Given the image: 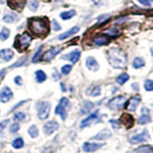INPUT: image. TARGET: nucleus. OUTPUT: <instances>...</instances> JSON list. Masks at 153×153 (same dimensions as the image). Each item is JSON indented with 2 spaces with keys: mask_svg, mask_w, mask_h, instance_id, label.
<instances>
[{
  "mask_svg": "<svg viewBox=\"0 0 153 153\" xmlns=\"http://www.w3.org/2000/svg\"><path fill=\"white\" fill-rule=\"evenodd\" d=\"M136 152H138V153H152L153 152V146H151L149 145L142 146L137 148Z\"/></svg>",
  "mask_w": 153,
  "mask_h": 153,
  "instance_id": "5701e85b",
  "label": "nucleus"
},
{
  "mask_svg": "<svg viewBox=\"0 0 153 153\" xmlns=\"http://www.w3.org/2000/svg\"><path fill=\"white\" fill-rule=\"evenodd\" d=\"M120 122L123 123V126L124 127L129 129L134 126V123H135V120H134V117L132 116V115L128 114V113H124L121 116Z\"/></svg>",
  "mask_w": 153,
  "mask_h": 153,
  "instance_id": "6e6552de",
  "label": "nucleus"
},
{
  "mask_svg": "<svg viewBox=\"0 0 153 153\" xmlns=\"http://www.w3.org/2000/svg\"><path fill=\"white\" fill-rule=\"evenodd\" d=\"M44 1H46V2H50L51 0H44Z\"/></svg>",
  "mask_w": 153,
  "mask_h": 153,
  "instance_id": "8fccbe9b",
  "label": "nucleus"
},
{
  "mask_svg": "<svg viewBox=\"0 0 153 153\" xmlns=\"http://www.w3.org/2000/svg\"><path fill=\"white\" fill-rule=\"evenodd\" d=\"M28 28L37 37H45L50 31L49 21L46 17H31L28 20Z\"/></svg>",
  "mask_w": 153,
  "mask_h": 153,
  "instance_id": "f257e3e1",
  "label": "nucleus"
},
{
  "mask_svg": "<svg viewBox=\"0 0 153 153\" xmlns=\"http://www.w3.org/2000/svg\"><path fill=\"white\" fill-rule=\"evenodd\" d=\"M59 128V123L56 121H50L44 126V132L46 135H51L52 133H54L56 129Z\"/></svg>",
  "mask_w": 153,
  "mask_h": 153,
  "instance_id": "4468645a",
  "label": "nucleus"
},
{
  "mask_svg": "<svg viewBox=\"0 0 153 153\" xmlns=\"http://www.w3.org/2000/svg\"><path fill=\"white\" fill-rule=\"evenodd\" d=\"M28 133L32 138H36L38 136V128L36 126H32L28 129Z\"/></svg>",
  "mask_w": 153,
  "mask_h": 153,
  "instance_id": "7c9ffc66",
  "label": "nucleus"
},
{
  "mask_svg": "<svg viewBox=\"0 0 153 153\" xmlns=\"http://www.w3.org/2000/svg\"><path fill=\"white\" fill-rule=\"evenodd\" d=\"M132 87L134 88V90H136V91L139 90V85H138L137 83H133V84H132Z\"/></svg>",
  "mask_w": 153,
  "mask_h": 153,
  "instance_id": "a18cd8bd",
  "label": "nucleus"
},
{
  "mask_svg": "<svg viewBox=\"0 0 153 153\" xmlns=\"http://www.w3.org/2000/svg\"><path fill=\"white\" fill-rule=\"evenodd\" d=\"M13 119L16 120V121H23V120L25 119V114L23 112H16L14 114Z\"/></svg>",
  "mask_w": 153,
  "mask_h": 153,
  "instance_id": "e433bc0d",
  "label": "nucleus"
},
{
  "mask_svg": "<svg viewBox=\"0 0 153 153\" xmlns=\"http://www.w3.org/2000/svg\"><path fill=\"white\" fill-rule=\"evenodd\" d=\"M70 109V102L67 98H61L59 100V105L56 107V114L59 115L61 119L64 120L67 117V111Z\"/></svg>",
  "mask_w": 153,
  "mask_h": 153,
  "instance_id": "20e7f679",
  "label": "nucleus"
},
{
  "mask_svg": "<svg viewBox=\"0 0 153 153\" xmlns=\"http://www.w3.org/2000/svg\"><path fill=\"white\" fill-rule=\"evenodd\" d=\"M31 41H32L31 36L29 35L28 33H23L22 35H19L16 36V42H14L13 46L14 48H16L19 52H23L31 44Z\"/></svg>",
  "mask_w": 153,
  "mask_h": 153,
  "instance_id": "7ed1b4c3",
  "label": "nucleus"
},
{
  "mask_svg": "<svg viewBox=\"0 0 153 153\" xmlns=\"http://www.w3.org/2000/svg\"><path fill=\"white\" fill-rule=\"evenodd\" d=\"M13 52L11 49H3L0 50V59L3 61H9L13 59Z\"/></svg>",
  "mask_w": 153,
  "mask_h": 153,
  "instance_id": "6ab92c4d",
  "label": "nucleus"
},
{
  "mask_svg": "<svg viewBox=\"0 0 153 153\" xmlns=\"http://www.w3.org/2000/svg\"><path fill=\"white\" fill-rule=\"evenodd\" d=\"M87 94L92 96V97H97V96L100 95V86H94L93 88L87 91Z\"/></svg>",
  "mask_w": 153,
  "mask_h": 153,
  "instance_id": "c85d7f7f",
  "label": "nucleus"
},
{
  "mask_svg": "<svg viewBox=\"0 0 153 153\" xmlns=\"http://www.w3.org/2000/svg\"><path fill=\"white\" fill-rule=\"evenodd\" d=\"M148 1H149V2H153V0H148Z\"/></svg>",
  "mask_w": 153,
  "mask_h": 153,
  "instance_id": "3c124183",
  "label": "nucleus"
},
{
  "mask_svg": "<svg viewBox=\"0 0 153 153\" xmlns=\"http://www.w3.org/2000/svg\"><path fill=\"white\" fill-rule=\"evenodd\" d=\"M37 108V115L40 120H45L49 117L50 110H51V104L48 102H40L36 104Z\"/></svg>",
  "mask_w": 153,
  "mask_h": 153,
  "instance_id": "39448f33",
  "label": "nucleus"
},
{
  "mask_svg": "<svg viewBox=\"0 0 153 153\" xmlns=\"http://www.w3.org/2000/svg\"><path fill=\"white\" fill-rule=\"evenodd\" d=\"M76 14V11L74 10H71V11H67V12H63L60 13V17L63 19V20H66V19H70L72 18Z\"/></svg>",
  "mask_w": 153,
  "mask_h": 153,
  "instance_id": "bb28decb",
  "label": "nucleus"
},
{
  "mask_svg": "<svg viewBox=\"0 0 153 153\" xmlns=\"http://www.w3.org/2000/svg\"><path fill=\"white\" fill-rule=\"evenodd\" d=\"M141 102V98L139 96H135V97H132L130 100H128V102L126 104V109L129 111H135L139 102Z\"/></svg>",
  "mask_w": 153,
  "mask_h": 153,
  "instance_id": "2eb2a0df",
  "label": "nucleus"
},
{
  "mask_svg": "<svg viewBox=\"0 0 153 153\" xmlns=\"http://www.w3.org/2000/svg\"><path fill=\"white\" fill-rule=\"evenodd\" d=\"M13 98V92L9 87H4L0 90V102H7Z\"/></svg>",
  "mask_w": 153,
  "mask_h": 153,
  "instance_id": "9b49d317",
  "label": "nucleus"
},
{
  "mask_svg": "<svg viewBox=\"0 0 153 153\" xmlns=\"http://www.w3.org/2000/svg\"><path fill=\"white\" fill-rule=\"evenodd\" d=\"M107 59L110 65L114 68L123 69L126 65V55L120 48H112L108 51Z\"/></svg>",
  "mask_w": 153,
  "mask_h": 153,
  "instance_id": "f03ea898",
  "label": "nucleus"
},
{
  "mask_svg": "<svg viewBox=\"0 0 153 153\" xmlns=\"http://www.w3.org/2000/svg\"><path fill=\"white\" fill-rule=\"evenodd\" d=\"M72 69V66L69 65V64H66L64 66H62V68H61V73L62 74H64V75H68L70 73V71Z\"/></svg>",
  "mask_w": 153,
  "mask_h": 153,
  "instance_id": "4c0bfd02",
  "label": "nucleus"
},
{
  "mask_svg": "<svg viewBox=\"0 0 153 153\" xmlns=\"http://www.w3.org/2000/svg\"><path fill=\"white\" fill-rule=\"evenodd\" d=\"M79 57H80V52L79 50H74L71 53H69L68 55H65L64 56H62V59H68L71 62H73V63H76V62L79 59Z\"/></svg>",
  "mask_w": 153,
  "mask_h": 153,
  "instance_id": "dca6fc26",
  "label": "nucleus"
},
{
  "mask_svg": "<svg viewBox=\"0 0 153 153\" xmlns=\"http://www.w3.org/2000/svg\"><path fill=\"white\" fill-rule=\"evenodd\" d=\"M10 36V30L7 28H3L0 32V40H6Z\"/></svg>",
  "mask_w": 153,
  "mask_h": 153,
  "instance_id": "473e14b6",
  "label": "nucleus"
},
{
  "mask_svg": "<svg viewBox=\"0 0 153 153\" xmlns=\"http://www.w3.org/2000/svg\"><path fill=\"white\" fill-rule=\"evenodd\" d=\"M148 139H149V135H148L147 129H143L141 134H139V135H134V136L130 137L129 141H130L131 143H138L145 142V141L148 140Z\"/></svg>",
  "mask_w": 153,
  "mask_h": 153,
  "instance_id": "1a4fd4ad",
  "label": "nucleus"
},
{
  "mask_svg": "<svg viewBox=\"0 0 153 153\" xmlns=\"http://www.w3.org/2000/svg\"><path fill=\"white\" fill-rule=\"evenodd\" d=\"M4 72H5L4 70H2V71H0V76H2V75L4 74Z\"/></svg>",
  "mask_w": 153,
  "mask_h": 153,
  "instance_id": "de8ad7c7",
  "label": "nucleus"
},
{
  "mask_svg": "<svg viewBox=\"0 0 153 153\" xmlns=\"http://www.w3.org/2000/svg\"><path fill=\"white\" fill-rule=\"evenodd\" d=\"M16 19H17V16L14 13H7V14H5L3 17V20L7 23H13L14 21H16Z\"/></svg>",
  "mask_w": 153,
  "mask_h": 153,
  "instance_id": "393cba45",
  "label": "nucleus"
},
{
  "mask_svg": "<svg viewBox=\"0 0 153 153\" xmlns=\"http://www.w3.org/2000/svg\"><path fill=\"white\" fill-rule=\"evenodd\" d=\"M110 123L112 124L113 127L115 129H119L120 128V123L118 121H114V120H110Z\"/></svg>",
  "mask_w": 153,
  "mask_h": 153,
  "instance_id": "a19ab883",
  "label": "nucleus"
},
{
  "mask_svg": "<svg viewBox=\"0 0 153 153\" xmlns=\"http://www.w3.org/2000/svg\"><path fill=\"white\" fill-rule=\"evenodd\" d=\"M143 115L138 119V123L139 124H146L151 122V118L149 116V110L146 107H143L142 109Z\"/></svg>",
  "mask_w": 153,
  "mask_h": 153,
  "instance_id": "ddd939ff",
  "label": "nucleus"
},
{
  "mask_svg": "<svg viewBox=\"0 0 153 153\" xmlns=\"http://www.w3.org/2000/svg\"><path fill=\"white\" fill-rule=\"evenodd\" d=\"M38 1L36 0H31L30 2H29V8H30L32 11H36V10L38 8Z\"/></svg>",
  "mask_w": 153,
  "mask_h": 153,
  "instance_id": "c9c22d12",
  "label": "nucleus"
},
{
  "mask_svg": "<svg viewBox=\"0 0 153 153\" xmlns=\"http://www.w3.org/2000/svg\"><path fill=\"white\" fill-rule=\"evenodd\" d=\"M79 31V27H74V28H72V29H70L69 31H67L66 33H62V35H60V36H59V39L63 40V39H65V38L69 37L70 36L74 35V33H78Z\"/></svg>",
  "mask_w": 153,
  "mask_h": 153,
  "instance_id": "4be33fe9",
  "label": "nucleus"
},
{
  "mask_svg": "<svg viewBox=\"0 0 153 153\" xmlns=\"http://www.w3.org/2000/svg\"><path fill=\"white\" fill-rule=\"evenodd\" d=\"M46 78H47L46 74L43 71L38 70V71L36 72V79L37 82H43V81L46 79Z\"/></svg>",
  "mask_w": 153,
  "mask_h": 153,
  "instance_id": "cd10ccee",
  "label": "nucleus"
},
{
  "mask_svg": "<svg viewBox=\"0 0 153 153\" xmlns=\"http://www.w3.org/2000/svg\"><path fill=\"white\" fill-rule=\"evenodd\" d=\"M60 51H61V48H51L50 50H48L45 54L43 55L42 59L44 61H50L54 59Z\"/></svg>",
  "mask_w": 153,
  "mask_h": 153,
  "instance_id": "f8f14e48",
  "label": "nucleus"
},
{
  "mask_svg": "<svg viewBox=\"0 0 153 153\" xmlns=\"http://www.w3.org/2000/svg\"><path fill=\"white\" fill-rule=\"evenodd\" d=\"M42 48H43V46H40L39 48H38L37 52H36V54H35V56H33V59H32V61H33V62H37L38 60H39V56H40V55H41Z\"/></svg>",
  "mask_w": 153,
  "mask_h": 153,
  "instance_id": "f704fd0d",
  "label": "nucleus"
},
{
  "mask_svg": "<svg viewBox=\"0 0 153 153\" xmlns=\"http://www.w3.org/2000/svg\"><path fill=\"white\" fill-rule=\"evenodd\" d=\"M14 82H16L17 85H20L22 83V79L20 76H16V78H14Z\"/></svg>",
  "mask_w": 153,
  "mask_h": 153,
  "instance_id": "37998d69",
  "label": "nucleus"
},
{
  "mask_svg": "<svg viewBox=\"0 0 153 153\" xmlns=\"http://www.w3.org/2000/svg\"><path fill=\"white\" fill-rule=\"evenodd\" d=\"M145 66V61L142 59V57H135V59L133 60V67L134 68H142V67Z\"/></svg>",
  "mask_w": 153,
  "mask_h": 153,
  "instance_id": "a878e982",
  "label": "nucleus"
},
{
  "mask_svg": "<svg viewBox=\"0 0 153 153\" xmlns=\"http://www.w3.org/2000/svg\"><path fill=\"white\" fill-rule=\"evenodd\" d=\"M94 41H95V43H96L97 45L102 46V45L107 44V43L109 42V38H108L107 36H102L97 37Z\"/></svg>",
  "mask_w": 153,
  "mask_h": 153,
  "instance_id": "b1692460",
  "label": "nucleus"
},
{
  "mask_svg": "<svg viewBox=\"0 0 153 153\" xmlns=\"http://www.w3.org/2000/svg\"><path fill=\"white\" fill-rule=\"evenodd\" d=\"M102 143H84L83 145V150L85 152H94L98 150L99 148L102 147Z\"/></svg>",
  "mask_w": 153,
  "mask_h": 153,
  "instance_id": "f3484780",
  "label": "nucleus"
},
{
  "mask_svg": "<svg viewBox=\"0 0 153 153\" xmlns=\"http://www.w3.org/2000/svg\"><path fill=\"white\" fill-rule=\"evenodd\" d=\"M23 146H24V141L22 138H16V140L13 142V146L14 148H16V149L23 147Z\"/></svg>",
  "mask_w": 153,
  "mask_h": 153,
  "instance_id": "2f4dec72",
  "label": "nucleus"
},
{
  "mask_svg": "<svg viewBox=\"0 0 153 153\" xmlns=\"http://www.w3.org/2000/svg\"><path fill=\"white\" fill-rule=\"evenodd\" d=\"M128 79H129V76L126 73H123L122 75H120L118 78H117V82L119 84L123 85V84H124V83L126 82V81L128 80Z\"/></svg>",
  "mask_w": 153,
  "mask_h": 153,
  "instance_id": "c756f323",
  "label": "nucleus"
},
{
  "mask_svg": "<svg viewBox=\"0 0 153 153\" xmlns=\"http://www.w3.org/2000/svg\"><path fill=\"white\" fill-rule=\"evenodd\" d=\"M53 29H54V30L55 31H59L60 30V29H61V27L59 26V23H57L56 20H55V19H54V20H53Z\"/></svg>",
  "mask_w": 153,
  "mask_h": 153,
  "instance_id": "ea45409f",
  "label": "nucleus"
},
{
  "mask_svg": "<svg viewBox=\"0 0 153 153\" xmlns=\"http://www.w3.org/2000/svg\"><path fill=\"white\" fill-rule=\"evenodd\" d=\"M100 120L99 118V111H96L93 114H91L89 117L82 120V122L80 123V127L84 128V127L90 126H92V124L100 123Z\"/></svg>",
  "mask_w": 153,
  "mask_h": 153,
  "instance_id": "0eeeda50",
  "label": "nucleus"
},
{
  "mask_svg": "<svg viewBox=\"0 0 153 153\" xmlns=\"http://www.w3.org/2000/svg\"><path fill=\"white\" fill-rule=\"evenodd\" d=\"M93 107H94V103L86 100V102H83L82 106L80 108V114H87L88 112H90L91 110H92Z\"/></svg>",
  "mask_w": 153,
  "mask_h": 153,
  "instance_id": "412c9836",
  "label": "nucleus"
},
{
  "mask_svg": "<svg viewBox=\"0 0 153 153\" xmlns=\"http://www.w3.org/2000/svg\"><path fill=\"white\" fill-rule=\"evenodd\" d=\"M27 0H7L8 5L10 8H12L13 10L20 12L23 10V8L25 7Z\"/></svg>",
  "mask_w": 153,
  "mask_h": 153,
  "instance_id": "9d476101",
  "label": "nucleus"
},
{
  "mask_svg": "<svg viewBox=\"0 0 153 153\" xmlns=\"http://www.w3.org/2000/svg\"><path fill=\"white\" fill-rule=\"evenodd\" d=\"M145 89L146 91H153V80L146 79L145 81Z\"/></svg>",
  "mask_w": 153,
  "mask_h": 153,
  "instance_id": "72a5a7b5",
  "label": "nucleus"
},
{
  "mask_svg": "<svg viewBox=\"0 0 153 153\" xmlns=\"http://www.w3.org/2000/svg\"><path fill=\"white\" fill-rule=\"evenodd\" d=\"M126 99L123 96H118V97H115L109 100L108 107L112 110H119L123 106V104L126 103Z\"/></svg>",
  "mask_w": 153,
  "mask_h": 153,
  "instance_id": "423d86ee",
  "label": "nucleus"
},
{
  "mask_svg": "<svg viewBox=\"0 0 153 153\" xmlns=\"http://www.w3.org/2000/svg\"><path fill=\"white\" fill-rule=\"evenodd\" d=\"M150 52H151V54H152V56H153V48H151V50H150Z\"/></svg>",
  "mask_w": 153,
  "mask_h": 153,
  "instance_id": "09e8293b",
  "label": "nucleus"
},
{
  "mask_svg": "<svg viewBox=\"0 0 153 153\" xmlns=\"http://www.w3.org/2000/svg\"><path fill=\"white\" fill-rule=\"evenodd\" d=\"M86 66L91 71H97L99 69V63L93 56H88L86 59Z\"/></svg>",
  "mask_w": 153,
  "mask_h": 153,
  "instance_id": "a211bd4d",
  "label": "nucleus"
},
{
  "mask_svg": "<svg viewBox=\"0 0 153 153\" xmlns=\"http://www.w3.org/2000/svg\"><path fill=\"white\" fill-rule=\"evenodd\" d=\"M109 19V16H107V14H105V16H100L99 17V19H98V21L100 22V23H102V20H104V21H107Z\"/></svg>",
  "mask_w": 153,
  "mask_h": 153,
  "instance_id": "79ce46f5",
  "label": "nucleus"
},
{
  "mask_svg": "<svg viewBox=\"0 0 153 153\" xmlns=\"http://www.w3.org/2000/svg\"><path fill=\"white\" fill-rule=\"evenodd\" d=\"M139 2H140L141 4L145 5V6H149L150 5V2L148 1V0H138Z\"/></svg>",
  "mask_w": 153,
  "mask_h": 153,
  "instance_id": "c03bdc74",
  "label": "nucleus"
},
{
  "mask_svg": "<svg viewBox=\"0 0 153 153\" xmlns=\"http://www.w3.org/2000/svg\"><path fill=\"white\" fill-rule=\"evenodd\" d=\"M111 137V132L109 129H102V131H100L97 135L94 136V140H106V139Z\"/></svg>",
  "mask_w": 153,
  "mask_h": 153,
  "instance_id": "aec40b11",
  "label": "nucleus"
},
{
  "mask_svg": "<svg viewBox=\"0 0 153 153\" xmlns=\"http://www.w3.org/2000/svg\"><path fill=\"white\" fill-rule=\"evenodd\" d=\"M93 1H94V3H95L96 5H97V4H99V3H100V0H93Z\"/></svg>",
  "mask_w": 153,
  "mask_h": 153,
  "instance_id": "49530a36",
  "label": "nucleus"
},
{
  "mask_svg": "<svg viewBox=\"0 0 153 153\" xmlns=\"http://www.w3.org/2000/svg\"><path fill=\"white\" fill-rule=\"evenodd\" d=\"M19 130V124L18 123H13L12 124L11 128H10V131H11L12 133H16Z\"/></svg>",
  "mask_w": 153,
  "mask_h": 153,
  "instance_id": "58836bf2",
  "label": "nucleus"
}]
</instances>
